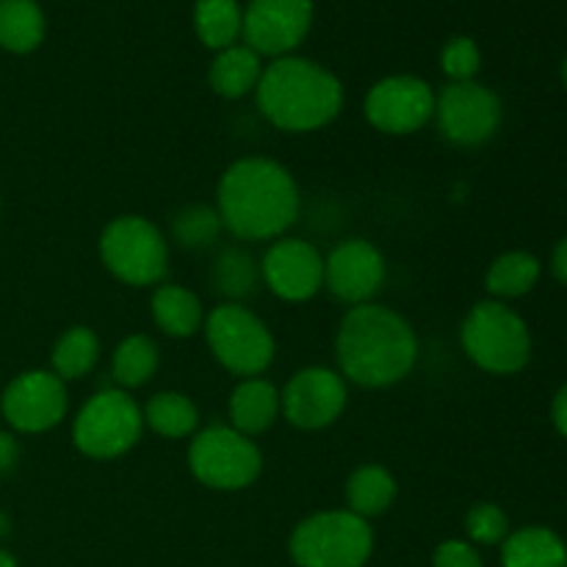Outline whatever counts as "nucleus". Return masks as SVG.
Segmentation results:
<instances>
[{
    "instance_id": "nucleus-7",
    "label": "nucleus",
    "mask_w": 567,
    "mask_h": 567,
    "mask_svg": "<svg viewBox=\"0 0 567 567\" xmlns=\"http://www.w3.org/2000/svg\"><path fill=\"white\" fill-rule=\"evenodd\" d=\"M205 341L210 354L238 380L260 377L275 360V336L260 316L238 302H221L205 316Z\"/></svg>"
},
{
    "instance_id": "nucleus-20",
    "label": "nucleus",
    "mask_w": 567,
    "mask_h": 567,
    "mask_svg": "<svg viewBox=\"0 0 567 567\" xmlns=\"http://www.w3.org/2000/svg\"><path fill=\"white\" fill-rule=\"evenodd\" d=\"M504 567H567V546L546 526H524L507 535L502 548Z\"/></svg>"
},
{
    "instance_id": "nucleus-36",
    "label": "nucleus",
    "mask_w": 567,
    "mask_h": 567,
    "mask_svg": "<svg viewBox=\"0 0 567 567\" xmlns=\"http://www.w3.org/2000/svg\"><path fill=\"white\" fill-rule=\"evenodd\" d=\"M0 567H17V559L9 551H3V548H0Z\"/></svg>"
},
{
    "instance_id": "nucleus-31",
    "label": "nucleus",
    "mask_w": 567,
    "mask_h": 567,
    "mask_svg": "<svg viewBox=\"0 0 567 567\" xmlns=\"http://www.w3.org/2000/svg\"><path fill=\"white\" fill-rule=\"evenodd\" d=\"M441 66L452 83L474 81V75L482 66V53L471 37L449 39L441 53Z\"/></svg>"
},
{
    "instance_id": "nucleus-33",
    "label": "nucleus",
    "mask_w": 567,
    "mask_h": 567,
    "mask_svg": "<svg viewBox=\"0 0 567 567\" xmlns=\"http://www.w3.org/2000/svg\"><path fill=\"white\" fill-rule=\"evenodd\" d=\"M20 463V443L11 432H0V476H9Z\"/></svg>"
},
{
    "instance_id": "nucleus-35",
    "label": "nucleus",
    "mask_w": 567,
    "mask_h": 567,
    "mask_svg": "<svg viewBox=\"0 0 567 567\" xmlns=\"http://www.w3.org/2000/svg\"><path fill=\"white\" fill-rule=\"evenodd\" d=\"M551 275L557 277L563 286H567V236L554 247L551 255Z\"/></svg>"
},
{
    "instance_id": "nucleus-28",
    "label": "nucleus",
    "mask_w": 567,
    "mask_h": 567,
    "mask_svg": "<svg viewBox=\"0 0 567 567\" xmlns=\"http://www.w3.org/2000/svg\"><path fill=\"white\" fill-rule=\"evenodd\" d=\"M210 280H214V288H219V293H225L227 302L241 305V299L252 297L255 288H258L260 266L258 260L249 252H244V249L227 247L221 249L219 258L214 260Z\"/></svg>"
},
{
    "instance_id": "nucleus-22",
    "label": "nucleus",
    "mask_w": 567,
    "mask_h": 567,
    "mask_svg": "<svg viewBox=\"0 0 567 567\" xmlns=\"http://www.w3.org/2000/svg\"><path fill=\"white\" fill-rule=\"evenodd\" d=\"M144 426L166 441H183V437L197 435L199 408L181 391H158L150 396L142 408Z\"/></svg>"
},
{
    "instance_id": "nucleus-27",
    "label": "nucleus",
    "mask_w": 567,
    "mask_h": 567,
    "mask_svg": "<svg viewBox=\"0 0 567 567\" xmlns=\"http://www.w3.org/2000/svg\"><path fill=\"white\" fill-rule=\"evenodd\" d=\"M244 11L236 0H197L194 6V28L205 48L227 50L241 37Z\"/></svg>"
},
{
    "instance_id": "nucleus-2",
    "label": "nucleus",
    "mask_w": 567,
    "mask_h": 567,
    "mask_svg": "<svg viewBox=\"0 0 567 567\" xmlns=\"http://www.w3.org/2000/svg\"><path fill=\"white\" fill-rule=\"evenodd\" d=\"M338 374L347 382L382 391L413 371L419 360V336L413 324L380 302L349 308L336 336Z\"/></svg>"
},
{
    "instance_id": "nucleus-34",
    "label": "nucleus",
    "mask_w": 567,
    "mask_h": 567,
    "mask_svg": "<svg viewBox=\"0 0 567 567\" xmlns=\"http://www.w3.org/2000/svg\"><path fill=\"white\" fill-rule=\"evenodd\" d=\"M551 421L554 426H557V432L563 437H567V382L563 388L557 391V396H554L551 402Z\"/></svg>"
},
{
    "instance_id": "nucleus-38",
    "label": "nucleus",
    "mask_w": 567,
    "mask_h": 567,
    "mask_svg": "<svg viewBox=\"0 0 567 567\" xmlns=\"http://www.w3.org/2000/svg\"><path fill=\"white\" fill-rule=\"evenodd\" d=\"M563 78H565V86H567V59H565V64H563Z\"/></svg>"
},
{
    "instance_id": "nucleus-3",
    "label": "nucleus",
    "mask_w": 567,
    "mask_h": 567,
    "mask_svg": "<svg viewBox=\"0 0 567 567\" xmlns=\"http://www.w3.org/2000/svg\"><path fill=\"white\" fill-rule=\"evenodd\" d=\"M255 97L260 114L286 133L319 131L343 109L341 81L327 66L299 55H282L264 66Z\"/></svg>"
},
{
    "instance_id": "nucleus-14",
    "label": "nucleus",
    "mask_w": 567,
    "mask_h": 567,
    "mask_svg": "<svg viewBox=\"0 0 567 567\" xmlns=\"http://www.w3.org/2000/svg\"><path fill=\"white\" fill-rule=\"evenodd\" d=\"M258 266L260 282L282 302H308L324 288V255L305 238H277Z\"/></svg>"
},
{
    "instance_id": "nucleus-18",
    "label": "nucleus",
    "mask_w": 567,
    "mask_h": 567,
    "mask_svg": "<svg viewBox=\"0 0 567 567\" xmlns=\"http://www.w3.org/2000/svg\"><path fill=\"white\" fill-rule=\"evenodd\" d=\"M150 313H153L155 327L169 338H192L205 324L203 302L197 293L175 282H161L155 288L150 299Z\"/></svg>"
},
{
    "instance_id": "nucleus-17",
    "label": "nucleus",
    "mask_w": 567,
    "mask_h": 567,
    "mask_svg": "<svg viewBox=\"0 0 567 567\" xmlns=\"http://www.w3.org/2000/svg\"><path fill=\"white\" fill-rule=\"evenodd\" d=\"M280 415V391L275 388V382L264 380V377H247L233 388L230 402H227V419H230L233 430L241 435H264Z\"/></svg>"
},
{
    "instance_id": "nucleus-30",
    "label": "nucleus",
    "mask_w": 567,
    "mask_h": 567,
    "mask_svg": "<svg viewBox=\"0 0 567 567\" xmlns=\"http://www.w3.org/2000/svg\"><path fill=\"white\" fill-rule=\"evenodd\" d=\"M465 532L476 546H496L509 535V518L498 504L480 502L465 515Z\"/></svg>"
},
{
    "instance_id": "nucleus-24",
    "label": "nucleus",
    "mask_w": 567,
    "mask_h": 567,
    "mask_svg": "<svg viewBox=\"0 0 567 567\" xmlns=\"http://www.w3.org/2000/svg\"><path fill=\"white\" fill-rule=\"evenodd\" d=\"M161 363L158 343L150 336H127L111 354V377L120 391H136L155 377Z\"/></svg>"
},
{
    "instance_id": "nucleus-10",
    "label": "nucleus",
    "mask_w": 567,
    "mask_h": 567,
    "mask_svg": "<svg viewBox=\"0 0 567 567\" xmlns=\"http://www.w3.org/2000/svg\"><path fill=\"white\" fill-rule=\"evenodd\" d=\"M502 100L476 81L449 83L435 94L437 133L454 147H482L502 127Z\"/></svg>"
},
{
    "instance_id": "nucleus-5",
    "label": "nucleus",
    "mask_w": 567,
    "mask_h": 567,
    "mask_svg": "<svg viewBox=\"0 0 567 567\" xmlns=\"http://www.w3.org/2000/svg\"><path fill=\"white\" fill-rule=\"evenodd\" d=\"M97 249L105 269L131 288L161 286L169 271V241L158 225L138 214L111 219Z\"/></svg>"
},
{
    "instance_id": "nucleus-19",
    "label": "nucleus",
    "mask_w": 567,
    "mask_h": 567,
    "mask_svg": "<svg viewBox=\"0 0 567 567\" xmlns=\"http://www.w3.org/2000/svg\"><path fill=\"white\" fill-rule=\"evenodd\" d=\"M396 476L385 468V465L365 463L349 474L343 496H347L349 513L360 515L363 520L377 518V515L388 513L396 502Z\"/></svg>"
},
{
    "instance_id": "nucleus-26",
    "label": "nucleus",
    "mask_w": 567,
    "mask_h": 567,
    "mask_svg": "<svg viewBox=\"0 0 567 567\" xmlns=\"http://www.w3.org/2000/svg\"><path fill=\"white\" fill-rule=\"evenodd\" d=\"M44 39V14L37 0H0V48L31 53Z\"/></svg>"
},
{
    "instance_id": "nucleus-8",
    "label": "nucleus",
    "mask_w": 567,
    "mask_h": 567,
    "mask_svg": "<svg viewBox=\"0 0 567 567\" xmlns=\"http://www.w3.org/2000/svg\"><path fill=\"white\" fill-rule=\"evenodd\" d=\"M144 432L142 408L127 391L109 388L89 396L72 421V443L89 460H116L131 452Z\"/></svg>"
},
{
    "instance_id": "nucleus-23",
    "label": "nucleus",
    "mask_w": 567,
    "mask_h": 567,
    "mask_svg": "<svg viewBox=\"0 0 567 567\" xmlns=\"http://www.w3.org/2000/svg\"><path fill=\"white\" fill-rule=\"evenodd\" d=\"M100 360V338L92 327L75 324L61 332L50 352V371L59 380L72 382L81 377L92 374V369Z\"/></svg>"
},
{
    "instance_id": "nucleus-21",
    "label": "nucleus",
    "mask_w": 567,
    "mask_h": 567,
    "mask_svg": "<svg viewBox=\"0 0 567 567\" xmlns=\"http://www.w3.org/2000/svg\"><path fill=\"white\" fill-rule=\"evenodd\" d=\"M260 55L247 44H233V48L219 50L216 59L210 61L208 83L219 97L238 100L244 94L255 92L260 81Z\"/></svg>"
},
{
    "instance_id": "nucleus-1",
    "label": "nucleus",
    "mask_w": 567,
    "mask_h": 567,
    "mask_svg": "<svg viewBox=\"0 0 567 567\" xmlns=\"http://www.w3.org/2000/svg\"><path fill=\"white\" fill-rule=\"evenodd\" d=\"M299 186L291 172L271 158H238L219 177L216 214L241 241H277L299 216Z\"/></svg>"
},
{
    "instance_id": "nucleus-29",
    "label": "nucleus",
    "mask_w": 567,
    "mask_h": 567,
    "mask_svg": "<svg viewBox=\"0 0 567 567\" xmlns=\"http://www.w3.org/2000/svg\"><path fill=\"white\" fill-rule=\"evenodd\" d=\"M225 230L219 214L210 205H186L172 219V241L183 249H205Z\"/></svg>"
},
{
    "instance_id": "nucleus-9",
    "label": "nucleus",
    "mask_w": 567,
    "mask_h": 567,
    "mask_svg": "<svg viewBox=\"0 0 567 567\" xmlns=\"http://www.w3.org/2000/svg\"><path fill=\"white\" fill-rule=\"evenodd\" d=\"M188 471L210 491H244L255 485L264 471V452L252 437L241 435L230 424L208 426L197 432L188 446Z\"/></svg>"
},
{
    "instance_id": "nucleus-25",
    "label": "nucleus",
    "mask_w": 567,
    "mask_h": 567,
    "mask_svg": "<svg viewBox=\"0 0 567 567\" xmlns=\"http://www.w3.org/2000/svg\"><path fill=\"white\" fill-rule=\"evenodd\" d=\"M540 260L535 255L513 249V252H504L493 260L485 275V288L498 302L526 297L540 280Z\"/></svg>"
},
{
    "instance_id": "nucleus-37",
    "label": "nucleus",
    "mask_w": 567,
    "mask_h": 567,
    "mask_svg": "<svg viewBox=\"0 0 567 567\" xmlns=\"http://www.w3.org/2000/svg\"><path fill=\"white\" fill-rule=\"evenodd\" d=\"M6 535H9V518L0 513V537H6Z\"/></svg>"
},
{
    "instance_id": "nucleus-11",
    "label": "nucleus",
    "mask_w": 567,
    "mask_h": 567,
    "mask_svg": "<svg viewBox=\"0 0 567 567\" xmlns=\"http://www.w3.org/2000/svg\"><path fill=\"white\" fill-rule=\"evenodd\" d=\"M363 114L374 131L410 136L435 116V89L415 75H391L377 81L363 100Z\"/></svg>"
},
{
    "instance_id": "nucleus-15",
    "label": "nucleus",
    "mask_w": 567,
    "mask_h": 567,
    "mask_svg": "<svg viewBox=\"0 0 567 567\" xmlns=\"http://www.w3.org/2000/svg\"><path fill=\"white\" fill-rule=\"evenodd\" d=\"M313 22L310 0H249L241 37L258 55L282 59L299 48Z\"/></svg>"
},
{
    "instance_id": "nucleus-16",
    "label": "nucleus",
    "mask_w": 567,
    "mask_h": 567,
    "mask_svg": "<svg viewBox=\"0 0 567 567\" xmlns=\"http://www.w3.org/2000/svg\"><path fill=\"white\" fill-rule=\"evenodd\" d=\"M385 275V258L365 238H347L324 258V288L347 308L374 302Z\"/></svg>"
},
{
    "instance_id": "nucleus-4",
    "label": "nucleus",
    "mask_w": 567,
    "mask_h": 567,
    "mask_svg": "<svg viewBox=\"0 0 567 567\" xmlns=\"http://www.w3.org/2000/svg\"><path fill=\"white\" fill-rule=\"evenodd\" d=\"M460 343L476 369L496 377L518 374L532 360L529 324L498 299H485L468 310Z\"/></svg>"
},
{
    "instance_id": "nucleus-6",
    "label": "nucleus",
    "mask_w": 567,
    "mask_h": 567,
    "mask_svg": "<svg viewBox=\"0 0 567 567\" xmlns=\"http://www.w3.org/2000/svg\"><path fill=\"white\" fill-rule=\"evenodd\" d=\"M288 551L297 567H363L374 551V532L349 509H327L297 524Z\"/></svg>"
},
{
    "instance_id": "nucleus-32",
    "label": "nucleus",
    "mask_w": 567,
    "mask_h": 567,
    "mask_svg": "<svg viewBox=\"0 0 567 567\" xmlns=\"http://www.w3.org/2000/svg\"><path fill=\"white\" fill-rule=\"evenodd\" d=\"M432 567H485V563L471 543L446 540L435 548Z\"/></svg>"
},
{
    "instance_id": "nucleus-12",
    "label": "nucleus",
    "mask_w": 567,
    "mask_h": 567,
    "mask_svg": "<svg viewBox=\"0 0 567 567\" xmlns=\"http://www.w3.org/2000/svg\"><path fill=\"white\" fill-rule=\"evenodd\" d=\"M70 408L66 382L50 369H31L17 374L0 396V413L11 430L22 435L50 432L64 421Z\"/></svg>"
},
{
    "instance_id": "nucleus-13",
    "label": "nucleus",
    "mask_w": 567,
    "mask_h": 567,
    "mask_svg": "<svg viewBox=\"0 0 567 567\" xmlns=\"http://www.w3.org/2000/svg\"><path fill=\"white\" fill-rule=\"evenodd\" d=\"M349 402L347 380L327 365L299 369L280 393L282 419L305 432H319L336 424Z\"/></svg>"
}]
</instances>
